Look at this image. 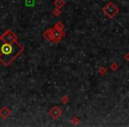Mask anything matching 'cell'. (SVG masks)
Here are the masks:
<instances>
[{"mask_svg":"<svg viewBox=\"0 0 129 127\" xmlns=\"http://www.w3.org/2000/svg\"><path fill=\"white\" fill-rule=\"evenodd\" d=\"M23 50L24 47L18 41L8 43L0 40V62L5 66H9Z\"/></svg>","mask_w":129,"mask_h":127,"instance_id":"6da1fadb","label":"cell"},{"mask_svg":"<svg viewBox=\"0 0 129 127\" xmlns=\"http://www.w3.org/2000/svg\"><path fill=\"white\" fill-rule=\"evenodd\" d=\"M118 12H119L118 7L114 3L111 2V1H110V2L103 8V13H104V15H105L108 19H113L118 14Z\"/></svg>","mask_w":129,"mask_h":127,"instance_id":"7a4b0ae2","label":"cell"},{"mask_svg":"<svg viewBox=\"0 0 129 127\" xmlns=\"http://www.w3.org/2000/svg\"><path fill=\"white\" fill-rule=\"evenodd\" d=\"M0 40H2L5 43H13L15 41H18V36L11 29H7L6 31H5L2 35L0 36Z\"/></svg>","mask_w":129,"mask_h":127,"instance_id":"3957f363","label":"cell"},{"mask_svg":"<svg viewBox=\"0 0 129 127\" xmlns=\"http://www.w3.org/2000/svg\"><path fill=\"white\" fill-rule=\"evenodd\" d=\"M51 33H52V43H58L63 38L66 36V33L64 30L61 29L56 28V27H52L51 28Z\"/></svg>","mask_w":129,"mask_h":127,"instance_id":"277c9868","label":"cell"},{"mask_svg":"<svg viewBox=\"0 0 129 127\" xmlns=\"http://www.w3.org/2000/svg\"><path fill=\"white\" fill-rule=\"evenodd\" d=\"M62 114H63L62 110H61L57 106H53V107L49 110V115H50L54 120H57V119H58V118H60Z\"/></svg>","mask_w":129,"mask_h":127,"instance_id":"5b68a950","label":"cell"},{"mask_svg":"<svg viewBox=\"0 0 129 127\" xmlns=\"http://www.w3.org/2000/svg\"><path fill=\"white\" fill-rule=\"evenodd\" d=\"M12 115V111L9 108L7 107H3L2 109H0V116L3 118V119H6Z\"/></svg>","mask_w":129,"mask_h":127,"instance_id":"8992f818","label":"cell"},{"mask_svg":"<svg viewBox=\"0 0 129 127\" xmlns=\"http://www.w3.org/2000/svg\"><path fill=\"white\" fill-rule=\"evenodd\" d=\"M43 38H45V39H46L48 41H52V40H53V39H52L51 28L47 29V30L43 34Z\"/></svg>","mask_w":129,"mask_h":127,"instance_id":"52a82bcc","label":"cell"},{"mask_svg":"<svg viewBox=\"0 0 129 127\" xmlns=\"http://www.w3.org/2000/svg\"><path fill=\"white\" fill-rule=\"evenodd\" d=\"M66 5V1L64 0H55L54 1V6L56 8H62L63 6Z\"/></svg>","mask_w":129,"mask_h":127,"instance_id":"ba28073f","label":"cell"},{"mask_svg":"<svg viewBox=\"0 0 129 127\" xmlns=\"http://www.w3.org/2000/svg\"><path fill=\"white\" fill-rule=\"evenodd\" d=\"M71 123L72 124H74V125H76V124H78V123L81 122V119H80L79 117H77V116H74L73 118H71Z\"/></svg>","mask_w":129,"mask_h":127,"instance_id":"9c48e42d","label":"cell"},{"mask_svg":"<svg viewBox=\"0 0 129 127\" xmlns=\"http://www.w3.org/2000/svg\"><path fill=\"white\" fill-rule=\"evenodd\" d=\"M52 14L54 15L55 17H58L61 15V11L59 8H55V9L52 11Z\"/></svg>","mask_w":129,"mask_h":127,"instance_id":"30bf717a","label":"cell"},{"mask_svg":"<svg viewBox=\"0 0 129 127\" xmlns=\"http://www.w3.org/2000/svg\"><path fill=\"white\" fill-rule=\"evenodd\" d=\"M54 27H56V28H58V29H61V30H63L64 27V24L62 23L61 21H58L57 23H56L55 25H54Z\"/></svg>","mask_w":129,"mask_h":127,"instance_id":"8fae6325","label":"cell"},{"mask_svg":"<svg viewBox=\"0 0 129 127\" xmlns=\"http://www.w3.org/2000/svg\"><path fill=\"white\" fill-rule=\"evenodd\" d=\"M98 72H99V74H101V75H105L106 74V72H107V70H106V68L105 67H104V66H102V67H100V68L98 69Z\"/></svg>","mask_w":129,"mask_h":127,"instance_id":"7c38bea8","label":"cell"},{"mask_svg":"<svg viewBox=\"0 0 129 127\" xmlns=\"http://www.w3.org/2000/svg\"><path fill=\"white\" fill-rule=\"evenodd\" d=\"M69 101H70V98H69L67 95H64V96H62V98H61V102H62L64 104L68 103Z\"/></svg>","mask_w":129,"mask_h":127,"instance_id":"4fadbf2b","label":"cell"},{"mask_svg":"<svg viewBox=\"0 0 129 127\" xmlns=\"http://www.w3.org/2000/svg\"><path fill=\"white\" fill-rule=\"evenodd\" d=\"M111 71H113V72H115V71H117L118 69V65L117 64V63H112L111 65Z\"/></svg>","mask_w":129,"mask_h":127,"instance_id":"5bb4252c","label":"cell"},{"mask_svg":"<svg viewBox=\"0 0 129 127\" xmlns=\"http://www.w3.org/2000/svg\"><path fill=\"white\" fill-rule=\"evenodd\" d=\"M124 57H125V60H127V61H129V52L128 53H126L125 56H124Z\"/></svg>","mask_w":129,"mask_h":127,"instance_id":"9a60e30c","label":"cell"},{"mask_svg":"<svg viewBox=\"0 0 129 127\" xmlns=\"http://www.w3.org/2000/svg\"><path fill=\"white\" fill-rule=\"evenodd\" d=\"M109 1H112V0H109Z\"/></svg>","mask_w":129,"mask_h":127,"instance_id":"2e32d148","label":"cell"}]
</instances>
